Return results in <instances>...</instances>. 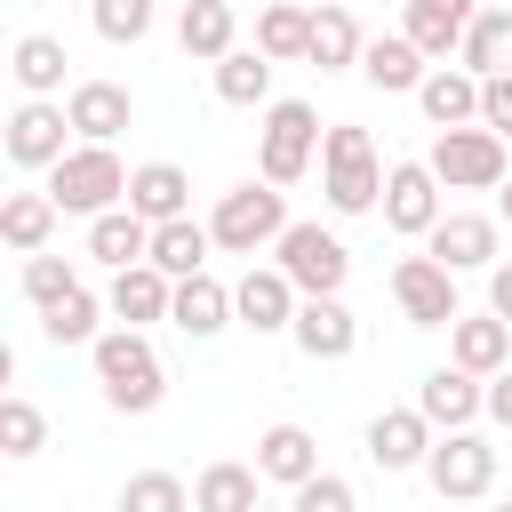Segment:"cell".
I'll return each mask as SVG.
<instances>
[{
    "instance_id": "cell-1",
    "label": "cell",
    "mask_w": 512,
    "mask_h": 512,
    "mask_svg": "<svg viewBox=\"0 0 512 512\" xmlns=\"http://www.w3.org/2000/svg\"><path fill=\"white\" fill-rule=\"evenodd\" d=\"M88 368H96V384H104V400L120 416H152L168 400V368H160V352H152L144 328H104L88 344Z\"/></svg>"
},
{
    "instance_id": "cell-2",
    "label": "cell",
    "mask_w": 512,
    "mask_h": 512,
    "mask_svg": "<svg viewBox=\"0 0 512 512\" xmlns=\"http://www.w3.org/2000/svg\"><path fill=\"white\" fill-rule=\"evenodd\" d=\"M320 192H328L336 216L384 208V160H376V136H368L360 120H336V128L320 136Z\"/></svg>"
},
{
    "instance_id": "cell-3",
    "label": "cell",
    "mask_w": 512,
    "mask_h": 512,
    "mask_svg": "<svg viewBox=\"0 0 512 512\" xmlns=\"http://www.w3.org/2000/svg\"><path fill=\"white\" fill-rule=\"evenodd\" d=\"M320 136H328V128H320V112H312L304 96H272V104H264V136H256V176L280 184V192L304 184L312 160H320Z\"/></svg>"
},
{
    "instance_id": "cell-4",
    "label": "cell",
    "mask_w": 512,
    "mask_h": 512,
    "mask_svg": "<svg viewBox=\"0 0 512 512\" xmlns=\"http://www.w3.org/2000/svg\"><path fill=\"white\" fill-rule=\"evenodd\" d=\"M288 224H296V216H288V192H280V184H264V176L232 184V192L216 200V216H208V232H216V248H224V256H256V248H272Z\"/></svg>"
},
{
    "instance_id": "cell-5",
    "label": "cell",
    "mask_w": 512,
    "mask_h": 512,
    "mask_svg": "<svg viewBox=\"0 0 512 512\" xmlns=\"http://www.w3.org/2000/svg\"><path fill=\"white\" fill-rule=\"evenodd\" d=\"M128 176H136V168H120L112 144H72V152L48 168V192H56L64 216H104V208L128 200Z\"/></svg>"
},
{
    "instance_id": "cell-6",
    "label": "cell",
    "mask_w": 512,
    "mask_h": 512,
    "mask_svg": "<svg viewBox=\"0 0 512 512\" xmlns=\"http://www.w3.org/2000/svg\"><path fill=\"white\" fill-rule=\"evenodd\" d=\"M432 176L448 184V192H496L504 176H512V152H504V136L496 128H432Z\"/></svg>"
},
{
    "instance_id": "cell-7",
    "label": "cell",
    "mask_w": 512,
    "mask_h": 512,
    "mask_svg": "<svg viewBox=\"0 0 512 512\" xmlns=\"http://www.w3.org/2000/svg\"><path fill=\"white\" fill-rule=\"evenodd\" d=\"M272 264H280L304 296H344V280H352V248H344L328 224H288V232L272 240Z\"/></svg>"
},
{
    "instance_id": "cell-8",
    "label": "cell",
    "mask_w": 512,
    "mask_h": 512,
    "mask_svg": "<svg viewBox=\"0 0 512 512\" xmlns=\"http://www.w3.org/2000/svg\"><path fill=\"white\" fill-rule=\"evenodd\" d=\"M392 304H400V320L408 328H448L464 304H456V272L424 248V256H400L392 264Z\"/></svg>"
},
{
    "instance_id": "cell-9",
    "label": "cell",
    "mask_w": 512,
    "mask_h": 512,
    "mask_svg": "<svg viewBox=\"0 0 512 512\" xmlns=\"http://www.w3.org/2000/svg\"><path fill=\"white\" fill-rule=\"evenodd\" d=\"M424 480H432L448 504H472V496L496 488V448H488L480 432H440L432 456H424Z\"/></svg>"
},
{
    "instance_id": "cell-10",
    "label": "cell",
    "mask_w": 512,
    "mask_h": 512,
    "mask_svg": "<svg viewBox=\"0 0 512 512\" xmlns=\"http://www.w3.org/2000/svg\"><path fill=\"white\" fill-rule=\"evenodd\" d=\"M440 192H448V184L432 176V160H392V168H384V224H392L400 240H424V232L448 216Z\"/></svg>"
},
{
    "instance_id": "cell-11",
    "label": "cell",
    "mask_w": 512,
    "mask_h": 512,
    "mask_svg": "<svg viewBox=\"0 0 512 512\" xmlns=\"http://www.w3.org/2000/svg\"><path fill=\"white\" fill-rule=\"evenodd\" d=\"M296 304H304V288H296L280 264H248V272L232 280V312H240V328H256V336H288V328H296Z\"/></svg>"
},
{
    "instance_id": "cell-12",
    "label": "cell",
    "mask_w": 512,
    "mask_h": 512,
    "mask_svg": "<svg viewBox=\"0 0 512 512\" xmlns=\"http://www.w3.org/2000/svg\"><path fill=\"white\" fill-rule=\"evenodd\" d=\"M64 136H72V112L48 104V96H24V104L8 112V160H16V168H56V160L72 152Z\"/></svg>"
},
{
    "instance_id": "cell-13",
    "label": "cell",
    "mask_w": 512,
    "mask_h": 512,
    "mask_svg": "<svg viewBox=\"0 0 512 512\" xmlns=\"http://www.w3.org/2000/svg\"><path fill=\"white\" fill-rule=\"evenodd\" d=\"M416 408L432 416V432H472L480 416H488V376H472V368H432L424 384H416Z\"/></svg>"
},
{
    "instance_id": "cell-14",
    "label": "cell",
    "mask_w": 512,
    "mask_h": 512,
    "mask_svg": "<svg viewBox=\"0 0 512 512\" xmlns=\"http://www.w3.org/2000/svg\"><path fill=\"white\" fill-rule=\"evenodd\" d=\"M288 344L304 352V360H352V344H360V320H352V304L344 296H304L296 304V328H288Z\"/></svg>"
},
{
    "instance_id": "cell-15",
    "label": "cell",
    "mask_w": 512,
    "mask_h": 512,
    "mask_svg": "<svg viewBox=\"0 0 512 512\" xmlns=\"http://www.w3.org/2000/svg\"><path fill=\"white\" fill-rule=\"evenodd\" d=\"M432 416L424 408H384V416H368V464L376 472H424V456H432Z\"/></svg>"
},
{
    "instance_id": "cell-16",
    "label": "cell",
    "mask_w": 512,
    "mask_h": 512,
    "mask_svg": "<svg viewBox=\"0 0 512 512\" xmlns=\"http://www.w3.org/2000/svg\"><path fill=\"white\" fill-rule=\"evenodd\" d=\"M64 112H72V136H80V144H112V136L136 128V96H128L120 80H80V88L64 96Z\"/></svg>"
},
{
    "instance_id": "cell-17",
    "label": "cell",
    "mask_w": 512,
    "mask_h": 512,
    "mask_svg": "<svg viewBox=\"0 0 512 512\" xmlns=\"http://www.w3.org/2000/svg\"><path fill=\"white\" fill-rule=\"evenodd\" d=\"M424 248L448 264V272H488V264H504L496 248H504V232H496V216H440L432 232H424Z\"/></svg>"
},
{
    "instance_id": "cell-18",
    "label": "cell",
    "mask_w": 512,
    "mask_h": 512,
    "mask_svg": "<svg viewBox=\"0 0 512 512\" xmlns=\"http://www.w3.org/2000/svg\"><path fill=\"white\" fill-rule=\"evenodd\" d=\"M104 304H112V320H120V328H152V320H168V312H176V280H168L160 264H128V272H112Z\"/></svg>"
},
{
    "instance_id": "cell-19",
    "label": "cell",
    "mask_w": 512,
    "mask_h": 512,
    "mask_svg": "<svg viewBox=\"0 0 512 512\" xmlns=\"http://www.w3.org/2000/svg\"><path fill=\"white\" fill-rule=\"evenodd\" d=\"M448 360L472 368V376L512 368V320H504V312H456V320H448Z\"/></svg>"
},
{
    "instance_id": "cell-20",
    "label": "cell",
    "mask_w": 512,
    "mask_h": 512,
    "mask_svg": "<svg viewBox=\"0 0 512 512\" xmlns=\"http://www.w3.org/2000/svg\"><path fill=\"white\" fill-rule=\"evenodd\" d=\"M424 72H432V56H424L408 32H376V40L360 48V80H368V88H384V96H416V88H424Z\"/></svg>"
},
{
    "instance_id": "cell-21",
    "label": "cell",
    "mask_w": 512,
    "mask_h": 512,
    "mask_svg": "<svg viewBox=\"0 0 512 512\" xmlns=\"http://www.w3.org/2000/svg\"><path fill=\"white\" fill-rule=\"evenodd\" d=\"M176 48H184L192 64L232 56V48H240V8H232V0H184V8H176Z\"/></svg>"
},
{
    "instance_id": "cell-22",
    "label": "cell",
    "mask_w": 512,
    "mask_h": 512,
    "mask_svg": "<svg viewBox=\"0 0 512 512\" xmlns=\"http://www.w3.org/2000/svg\"><path fill=\"white\" fill-rule=\"evenodd\" d=\"M472 16H480V0H408V24H400V32H408L432 64H448V56H464Z\"/></svg>"
},
{
    "instance_id": "cell-23",
    "label": "cell",
    "mask_w": 512,
    "mask_h": 512,
    "mask_svg": "<svg viewBox=\"0 0 512 512\" xmlns=\"http://www.w3.org/2000/svg\"><path fill=\"white\" fill-rule=\"evenodd\" d=\"M88 256L104 264V272H128V264H152V224L120 200V208H104V216H88Z\"/></svg>"
},
{
    "instance_id": "cell-24",
    "label": "cell",
    "mask_w": 512,
    "mask_h": 512,
    "mask_svg": "<svg viewBox=\"0 0 512 512\" xmlns=\"http://www.w3.org/2000/svg\"><path fill=\"white\" fill-rule=\"evenodd\" d=\"M416 104H424L432 128H472V120H480V72H464V64H432L424 88H416Z\"/></svg>"
},
{
    "instance_id": "cell-25",
    "label": "cell",
    "mask_w": 512,
    "mask_h": 512,
    "mask_svg": "<svg viewBox=\"0 0 512 512\" xmlns=\"http://www.w3.org/2000/svg\"><path fill=\"white\" fill-rule=\"evenodd\" d=\"M128 208H136L144 224H176V216H192V176H184L176 160H144V168L128 176Z\"/></svg>"
},
{
    "instance_id": "cell-26",
    "label": "cell",
    "mask_w": 512,
    "mask_h": 512,
    "mask_svg": "<svg viewBox=\"0 0 512 512\" xmlns=\"http://www.w3.org/2000/svg\"><path fill=\"white\" fill-rule=\"evenodd\" d=\"M256 472L280 480V488H304V480L320 472V440H312L304 424H272V432L256 440Z\"/></svg>"
},
{
    "instance_id": "cell-27",
    "label": "cell",
    "mask_w": 512,
    "mask_h": 512,
    "mask_svg": "<svg viewBox=\"0 0 512 512\" xmlns=\"http://www.w3.org/2000/svg\"><path fill=\"white\" fill-rule=\"evenodd\" d=\"M56 216H64V208H56L48 184H40V192H8V200H0V240H8L16 256H40L48 232H56Z\"/></svg>"
},
{
    "instance_id": "cell-28",
    "label": "cell",
    "mask_w": 512,
    "mask_h": 512,
    "mask_svg": "<svg viewBox=\"0 0 512 512\" xmlns=\"http://www.w3.org/2000/svg\"><path fill=\"white\" fill-rule=\"evenodd\" d=\"M184 336H216V328H232L240 312H232V288L216 280V272H192V280H176V312H168Z\"/></svg>"
},
{
    "instance_id": "cell-29",
    "label": "cell",
    "mask_w": 512,
    "mask_h": 512,
    "mask_svg": "<svg viewBox=\"0 0 512 512\" xmlns=\"http://www.w3.org/2000/svg\"><path fill=\"white\" fill-rule=\"evenodd\" d=\"M360 48H368V32H360L352 8H312V56H304V64H320V72H360Z\"/></svg>"
},
{
    "instance_id": "cell-30",
    "label": "cell",
    "mask_w": 512,
    "mask_h": 512,
    "mask_svg": "<svg viewBox=\"0 0 512 512\" xmlns=\"http://www.w3.org/2000/svg\"><path fill=\"white\" fill-rule=\"evenodd\" d=\"M256 464H232V456H216L200 480H192V512H256L264 496H256Z\"/></svg>"
},
{
    "instance_id": "cell-31",
    "label": "cell",
    "mask_w": 512,
    "mask_h": 512,
    "mask_svg": "<svg viewBox=\"0 0 512 512\" xmlns=\"http://www.w3.org/2000/svg\"><path fill=\"white\" fill-rule=\"evenodd\" d=\"M256 48H264L272 64L312 56V8H296V0H264V8H256Z\"/></svg>"
},
{
    "instance_id": "cell-32",
    "label": "cell",
    "mask_w": 512,
    "mask_h": 512,
    "mask_svg": "<svg viewBox=\"0 0 512 512\" xmlns=\"http://www.w3.org/2000/svg\"><path fill=\"white\" fill-rule=\"evenodd\" d=\"M64 64H72V56H64L56 32H24V40L8 48V72H16L24 96H56V88H64Z\"/></svg>"
},
{
    "instance_id": "cell-33",
    "label": "cell",
    "mask_w": 512,
    "mask_h": 512,
    "mask_svg": "<svg viewBox=\"0 0 512 512\" xmlns=\"http://www.w3.org/2000/svg\"><path fill=\"white\" fill-rule=\"evenodd\" d=\"M208 248H216V232H208V224H192V216H176V224H152V264H160L168 280H192V272H208Z\"/></svg>"
},
{
    "instance_id": "cell-34",
    "label": "cell",
    "mask_w": 512,
    "mask_h": 512,
    "mask_svg": "<svg viewBox=\"0 0 512 512\" xmlns=\"http://www.w3.org/2000/svg\"><path fill=\"white\" fill-rule=\"evenodd\" d=\"M464 72H480V80H496V72H512V8H480L472 16V32H464V56H456Z\"/></svg>"
},
{
    "instance_id": "cell-35",
    "label": "cell",
    "mask_w": 512,
    "mask_h": 512,
    "mask_svg": "<svg viewBox=\"0 0 512 512\" xmlns=\"http://www.w3.org/2000/svg\"><path fill=\"white\" fill-rule=\"evenodd\" d=\"M216 96H224V104H272V56H264V48L216 56Z\"/></svg>"
},
{
    "instance_id": "cell-36",
    "label": "cell",
    "mask_w": 512,
    "mask_h": 512,
    "mask_svg": "<svg viewBox=\"0 0 512 512\" xmlns=\"http://www.w3.org/2000/svg\"><path fill=\"white\" fill-rule=\"evenodd\" d=\"M104 312H112V304H96V288H72V296H56V304L40 312V336H48V344H96V336H104V328H96Z\"/></svg>"
},
{
    "instance_id": "cell-37",
    "label": "cell",
    "mask_w": 512,
    "mask_h": 512,
    "mask_svg": "<svg viewBox=\"0 0 512 512\" xmlns=\"http://www.w3.org/2000/svg\"><path fill=\"white\" fill-rule=\"evenodd\" d=\"M40 448H48V416H40L24 392H8V400H0V456L24 464V456H40Z\"/></svg>"
},
{
    "instance_id": "cell-38",
    "label": "cell",
    "mask_w": 512,
    "mask_h": 512,
    "mask_svg": "<svg viewBox=\"0 0 512 512\" xmlns=\"http://www.w3.org/2000/svg\"><path fill=\"white\" fill-rule=\"evenodd\" d=\"M120 512H192V488L176 472H128L120 480Z\"/></svg>"
},
{
    "instance_id": "cell-39",
    "label": "cell",
    "mask_w": 512,
    "mask_h": 512,
    "mask_svg": "<svg viewBox=\"0 0 512 512\" xmlns=\"http://www.w3.org/2000/svg\"><path fill=\"white\" fill-rule=\"evenodd\" d=\"M88 24H96V40L136 48V40L152 32V0H88Z\"/></svg>"
},
{
    "instance_id": "cell-40",
    "label": "cell",
    "mask_w": 512,
    "mask_h": 512,
    "mask_svg": "<svg viewBox=\"0 0 512 512\" xmlns=\"http://www.w3.org/2000/svg\"><path fill=\"white\" fill-rule=\"evenodd\" d=\"M72 288H80V272H72L64 256H48V248H40V256H24V304H40V312H48V304H56V296H72Z\"/></svg>"
},
{
    "instance_id": "cell-41",
    "label": "cell",
    "mask_w": 512,
    "mask_h": 512,
    "mask_svg": "<svg viewBox=\"0 0 512 512\" xmlns=\"http://www.w3.org/2000/svg\"><path fill=\"white\" fill-rule=\"evenodd\" d=\"M288 512H360V496L344 472H312L304 488H288Z\"/></svg>"
},
{
    "instance_id": "cell-42",
    "label": "cell",
    "mask_w": 512,
    "mask_h": 512,
    "mask_svg": "<svg viewBox=\"0 0 512 512\" xmlns=\"http://www.w3.org/2000/svg\"><path fill=\"white\" fill-rule=\"evenodd\" d=\"M480 128H496V136L512 144V72H496V80H480Z\"/></svg>"
},
{
    "instance_id": "cell-43",
    "label": "cell",
    "mask_w": 512,
    "mask_h": 512,
    "mask_svg": "<svg viewBox=\"0 0 512 512\" xmlns=\"http://www.w3.org/2000/svg\"><path fill=\"white\" fill-rule=\"evenodd\" d=\"M488 424H504V432H512V368H496V376H488Z\"/></svg>"
},
{
    "instance_id": "cell-44",
    "label": "cell",
    "mask_w": 512,
    "mask_h": 512,
    "mask_svg": "<svg viewBox=\"0 0 512 512\" xmlns=\"http://www.w3.org/2000/svg\"><path fill=\"white\" fill-rule=\"evenodd\" d=\"M488 312H504V320H512V256H504V264H488Z\"/></svg>"
},
{
    "instance_id": "cell-45",
    "label": "cell",
    "mask_w": 512,
    "mask_h": 512,
    "mask_svg": "<svg viewBox=\"0 0 512 512\" xmlns=\"http://www.w3.org/2000/svg\"><path fill=\"white\" fill-rule=\"evenodd\" d=\"M496 216H504V224H512V176H504V184H496Z\"/></svg>"
},
{
    "instance_id": "cell-46",
    "label": "cell",
    "mask_w": 512,
    "mask_h": 512,
    "mask_svg": "<svg viewBox=\"0 0 512 512\" xmlns=\"http://www.w3.org/2000/svg\"><path fill=\"white\" fill-rule=\"evenodd\" d=\"M496 512H512V496H504V504H496Z\"/></svg>"
},
{
    "instance_id": "cell-47",
    "label": "cell",
    "mask_w": 512,
    "mask_h": 512,
    "mask_svg": "<svg viewBox=\"0 0 512 512\" xmlns=\"http://www.w3.org/2000/svg\"><path fill=\"white\" fill-rule=\"evenodd\" d=\"M256 512H280V504H256Z\"/></svg>"
}]
</instances>
